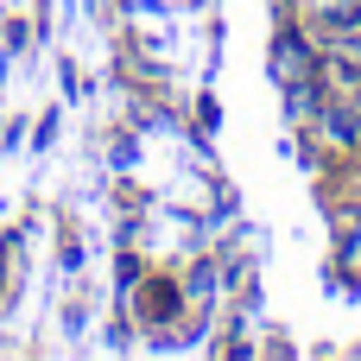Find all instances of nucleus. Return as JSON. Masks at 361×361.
<instances>
[{
  "instance_id": "nucleus-1",
  "label": "nucleus",
  "mask_w": 361,
  "mask_h": 361,
  "mask_svg": "<svg viewBox=\"0 0 361 361\" xmlns=\"http://www.w3.org/2000/svg\"><path fill=\"white\" fill-rule=\"evenodd\" d=\"M273 76H279L286 89H292V82H311V44H305L292 25L273 38Z\"/></svg>"
}]
</instances>
